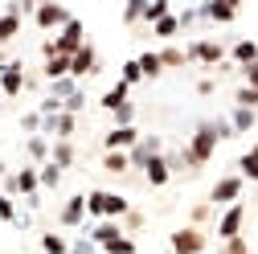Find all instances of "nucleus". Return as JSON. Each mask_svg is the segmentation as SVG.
Returning a JSON list of instances; mask_svg holds the SVG:
<instances>
[{"mask_svg": "<svg viewBox=\"0 0 258 254\" xmlns=\"http://www.w3.org/2000/svg\"><path fill=\"white\" fill-rule=\"evenodd\" d=\"M213 148H217V127H213V123L197 127V136H192V148H188V164H205L209 156H213Z\"/></svg>", "mask_w": 258, "mask_h": 254, "instance_id": "obj_1", "label": "nucleus"}, {"mask_svg": "<svg viewBox=\"0 0 258 254\" xmlns=\"http://www.w3.org/2000/svg\"><path fill=\"white\" fill-rule=\"evenodd\" d=\"M86 209L99 213V217H123L127 213V197H119V193H90Z\"/></svg>", "mask_w": 258, "mask_h": 254, "instance_id": "obj_2", "label": "nucleus"}, {"mask_svg": "<svg viewBox=\"0 0 258 254\" xmlns=\"http://www.w3.org/2000/svg\"><path fill=\"white\" fill-rule=\"evenodd\" d=\"M238 197H242V176H225V180H217L213 193H209L213 205H238Z\"/></svg>", "mask_w": 258, "mask_h": 254, "instance_id": "obj_3", "label": "nucleus"}, {"mask_svg": "<svg viewBox=\"0 0 258 254\" xmlns=\"http://www.w3.org/2000/svg\"><path fill=\"white\" fill-rule=\"evenodd\" d=\"M172 250H176V254H201V250H205V234L192 230V226H188V230H176V234H172Z\"/></svg>", "mask_w": 258, "mask_h": 254, "instance_id": "obj_4", "label": "nucleus"}, {"mask_svg": "<svg viewBox=\"0 0 258 254\" xmlns=\"http://www.w3.org/2000/svg\"><path fill=\"white\" fill-rule=\"evenodd\" d=\"M242 217H246V209H242V205H230V209H225V217H221V226H217V234H221L225 242H230V238H238Z\"/></svg>", "mask_w": 258, "mask_h": 254, "instance_id": "obj_5", "label": "nucleus"}, {"mask_svg": "<svg viewBox=\"0 0 258 254\" xmlns=\"http://www.w3.org/2000/svg\"><path fill=\"white\" fill-rule=\"evenodd\" d=\"M37 25H41V29H53V25H70V13L61 9V5H41V9H37Z\"/></svg>", "mask_w": 258, "mask_h": 254, "instance_id": "obj_6", "label": "nucleus"}, {"mask_svg": "<svg viewBox=\"0 0 258 254\" xmlns=\"http://www.w3.org/2000/svg\"><path fill=\"white\" fill-rule=\"evenodd\" d=\"M140 136H136V127H115V132L107 136V152H123V148H132Z\"/></svg>", "mask_w": 258, "mask_h": 254, "instance_id": "obj_7", "label": "nucleus"}, {"mask_svg": "<svg viewBox=\"0 0 258 254\" xmlns=\"http://www.w3.org/2000/svg\"><path fill=\"white\" fill-rule=\"evenodd\" d=\"M99 66H94V49L90 45H82L74 57H70V74H94Z\"/></svg>", "mask_w": 258, "mask_h": 254, "instance_id": "obj_8", "label": "nucleus"}, {"mask_svg": "<svg viewBox=\"0 0 258 254\" xmlns=\"http://www.w3.org/2000/svg\"><path fill=\"white\" fill-rule=\"evenodd\" d=\"M17 29H21V9H9L5 17H0V45L13 41V37H17Z\"/></svg>", "mask_w": 258, "mask_h": 254, "instance_id": "obj_9", "label": "nucleus"}, {"mask_svg": "<svg viewBox=\"0 0 258 254\" xmlns=\"http://www.w3.org/2000/svg\"><path fill=\"white\" fill-rule=\"evenodd\" d=\"M0 86H5V94H21L25 78H21V66L13 61V66H5V74H0Z\"/></svg>", "mask_w": 258, "mask_h": 254, "instance_id": "obj_10", "label": "nucleus"}, {"mask_svg": "<svg viewBox=\"0 0 258 254\" xmlns=\"http://www.w3.org/2000/svg\"><path fill=\"white\" fill-rule=\"evenodd\" d=\"M82 213H86V197H70L66 209H61V221H66V226H78Z\"/></svg>", "mask_w": 258, "mask_h": 254, "instance_id": "obj_11", "label": "nucleus"}, {"mask_svg": "<svg viewBox=\"0 0 258 254\" xmlns=\"http://www.w3.org/2000/svg\"><path fill=\"white\" fill-rule=\"evenodd\" d=\"M144 172H148V180H152V184H164V180H168V160L152 156V160L144 164Z\"/></svg>", "mask_w": 258, "mask_h": 254, "instance_id": "obj_12", "label": "nucleus"}, {"mask_svg": "<svg viewBox=\"0 0 258 254\" xmlns=\"http://www.w3.org/2000/svg\"><path fill=\"white\" fill-rule=\"evenodd\" d=\"M9 188H13V193H33V188H37V172H33V168H25L21 176L9 180Z\"/></svg>", "mask_w": 258, "mask_h": 254, "instance_id": "obj_13", "label": "nucleus"}, {"mask_svg": "<svg viewBox=\"0 0 258 254\" xmlns=\"http://www.w3.org/2000/svg\"><path fill=\"white\" fill-rule=\"evenodd\" d=\"M188 53H192V57H201V61H221V45H213V41H197Z\"/></svg>", "mask_w": 258, "mask_h": 254, "instance_id": "obj_14", "label": "nucleus"}, {"mask_svg": "<svg viewBox=\"0 0 258 254\" xmlns=\"http://www.w3.org/2000/svg\"><path fill=\"white\" fill-rule=\"evenodd\" d=\"M123 103H127V86H123V82H119V86H111V90L103 94V107H107V111H119Z\"/></svg>", "mask_w": 258, "mask_h": 254, "instance_id": "obj_15", "label": "nucleus"}, {"mask_svg": "<svg viewBox=\"0 0 258 254\" xmlns=\"http://www.w3.org/2000/svg\"><path fill=\"white\" fill-rule=\"evenodd\" d=\"M234 57L242 61V66H254V61H258V45L254 41H238L234 45Z\"/></svg>", "mask_w": 258, "mask_h": 254, "instance_id": "obj_16", "label": "nucleus"}, {"mask_svg": "<svg viewBox=\"0 0 258 254\" xmlns=\"http://www.w3.org/2000/svg\"><path fill=\"white\" fill-rule=\"evenodd\" d=\"M140 61V74L144 78H156L160 70H164V66H160V53H144V57H136Z\"/></svg>", "mask_w": 258, "mask_h": 254, "instance_id": "obj_17", "label": "nucleus"}, {"mask_svg": "<svg viewBox=\"0 0 258 254\" xmlns=\"http://www.w3.org/2000/svg\"><path fill=\"white\" fill-rule=\"evenodd\" d=\"M115 238H123V230L115 226V221H103V226L94 230V242H99V246H107V242H115Z\"/></svg>", "mask_w": 258, "mask_h": 254, "instance_id": "obj_18", "label": "nucleus"}, {"mask_svg": "<svg viewBox=\"0 0 258 254\" xmlns=\"http://www.w3.org/2000/svg\"><path fill=\"white\" fill-rule=\"evenodd\" d=\"M238 164H242V176H246V180H258V148H254V152H246Z\"/></svg>", "mask_w": 258, "mask_h": 254, "instance_id": "obj_19", "label": "nucleus"}, {"mask_svg": "<svg viewBox=\"0 0 258 254\" xmlns=\"http://www.w3.org/2000/svg\"><path fill=\"white\" fill-rule=\"evenodd\" d=\"M45 74L61 82V78H66V74H70V57H49V66H45Z\"/></svg>", "mask_w": 258, "mask_h": 254, "instance_id": "obj_20", "label": "nucleus"}, {"mask_svg": "<svg viewBox=\"0 0 258 254\" xmlns=\"http://www.w3.org/2000/svg\"><path fill=\"white\" fill-rule=\"evenodd\" d=\"M107 172H127V164H132V156H123V152H107Z\"/></svg>", "mask_w": 258, "mask_h": 254, "instance_id": "obj_21", "label": "nucleus"}, {"mask_svg": "<svg viewBox=\"0 0 258 254\" xmlns=\"http://www.w3.org/2000/svg\"><path fill=\"white\" fill-rule=\"evenodd\" d=\"M234 13H238L234 5H209V9H205L209 21H234Z\"/></svg>", "mask_w": 258, "mask_h": 254, "instance_id": "obj_22", "label": "nucleus"}, {"mask_svg": "<svg viewBox=\"0 0 258 254\" xmlns=\"http://www.w3.org/2000/svg\"><path fill=\"white\" fill-rule=\"evenodd\" d=\"M176 29H180V21L168 13L164 21H156V37H176Z\"/></svg>", "mask_w": 258, "mask_h": 254, "instance_id": "obj_23", "label": "nucleus"}, {"mask_svg": "<svg viewBox=\"0 0 258 254\" xmlns=\"http://www.w3.org/2000/svg\"><path fill=\"white\" fill-rule=\"evenodd\" d=\"M70 160H74V148H70V144H66V140H61V144H57V148H53V164H57V168H66V164H70Z\"/></svg>", "mask_w": 258, "mask_h": 254, "instance_id": "obj_24", "label": "nucleus"}, {"mask_svg": "<svg viewBox=\"0 0 258 254\" xmlns=\"http://www.w3.org/2000/svg\"><path fill=\"white\" fill-rule=\"evenodd\" d=\"M103 250H107V254H136V242H132V238H115V242H107Z\"/></svg>", "mask_w": 258, "mask_h": 254, "instance_id": "obj_25", "label": "nucleus"}, {"mask_svg": "<svg viewBox=\"0 0 258 254\" xmlns=\"http://www.w3.org/2000/svg\"><path fill=\"white\" fill-rule=\"evenodd\" d=\"M41 246H45V254H66V242H61L57 234H45V238H41Z\"/></svg>", "mask_w": 258, "mask_h": 254, "instance_id": "obj_26", "label": "nucleus"}, {"mask_svg": "<svg viewBox=\"0 0 258 254\" xmlns=\"http://www.w3.org/2000/svg\"><path fill=\"white\" fill-rule=\"evenodd\" d=\"M49 127H57V136H61V140H66V136L74 132V115H57V119H53Z\"/></svg>", "mask_w": 258, "mask_h": 254, "instance_id": "obj_27", "label": "nucleus"}, {"mask_svg": "<svg viewBox=\"0 0 258 254\" xmlns=\"http://www.w3.org/2000/svg\"><path fill=\"white\" fill-rule=\"evenodd\" d=\"M37 180H41V184H49V188H53V184H57V180H61V168H57V164H45V168H41V176H37Z\"/></svg>", "mask_w": 258, "mask_h": 254, "instance_id": "obj_28", "label": "nucleus"}, {"mask_svg": "<svg viewBox=\"0 0 258 254\" xmlns=\"http://www.w3.org/2000/svg\"><path fill=\"white\" fill-rule=\"evenodd\" d=\"M144 17H148V21H164V17H168V5H164V0H156V5L144 9Z\"/></svg>", "mask_w": 258, "mask_h": 254, "instance_id": "obj_29", "label": "nucleus"}, {"mask_svg": "<svg viewBox=\"0 0 258 254\" xmlns=\"http://www.w3.org/2000/svg\"><path fill=\"white\" fill-rule=\"evenodd\" d=\"M238 103H242L246 111H254V107H258V90H250V86H242V90H238Z\"/></svg>", "mask_w": 258, "mask_h": 254, "instance_id": "obj_30", "label": "nucleus"}, {"mask_svg": "<svg viewBox=\"0 0 258 254\" xmlns=\"http://www.w3.org/2000/svg\"><path fill=\"white\" fill-rule=\"evenodd\" d=\"M144 74H140V61H127L123 66V86H132V82H140Z\"/></svg>", "mask_w": 258, "mask_h": 254, "instance_id": "obj_31", "label": "nucleus"}, {"mask_svg": "<svg viewBox=\"0 0 258 254\" xmlns=\"http://www.w3.org/2000/svg\"><path fill=\"white\" fill-rule=\"evenodd\" d=\"M250 123H254V111H246V107H238V115H234V127H238V132H246Z\"/></svg>", "mask_w": 258, "mask_h": 254, "instance_id": "obj_32", "label": "nucleus"}, {"mask_svg": "<svg viewBox=\"0 0 258 254\" xmlns=\"http://www.w3.org/2000/svg\"><path fill=\"white\" fill-rule=\"evenodd\" d=\"M180 61H184L180 49H164V53H160V66H180Z\"/></svg>", "mask_w": 258, "mask_h": 254, "instance_id": "obj_33", "label": "nucleus"}, {"mask_svg": "<svg viewBox=\"0 0 258 254\" xmlns=\"http://www.w3.org/2000/svg\"><path fill=\"white\" fill-rule=\"evenodd\" d=\"M132 115H136V111H132V103H123V107L115 111V119H119V127H132Z\"/></svg>", "mask_w": 258, "mask_h": 254, "instance_id": "obj_34", "label": "nucleus"}, {"mask_svg": "<svg viewBox=\"0 0 258 254\" xmlns=\"http://www.w3.org/2000/svg\"><path fill=\"white\" fill-rule=\"evenodd\" d=\"M242 74H246V82H250V90H258V61H254V66H242Z\"/></svg>", "mask_w": 258, "mask_h": 254, "instance_id": "obj_35", "label": "nucleus"}, {"mask_svg": "<svg viewBox=\"0 0 258 254\" xmlns=\"http://www.w3.org/2000/svg\"><path fill=\"white\" fill-rule=\"evenodd\" d=\"M0 217H5V221H13V217H17V209H13V201H9V197H0Z\"/></svg>", "mask_w": 258, "mask_h": 254, "instance_id": "obj_36", "label": "nucleus"}, {"mask_svg": "<svg viewBox=\"0 0 258 254\" xmlns=\"http://www.w3.org/2000/svg\"><path fill=\"white\" fill-rule=\"evenodd\" d=\"M225 254H246V242H242V238H230V246H225Z\"/></svg>", "mask_w": 258, "mask_h": 254, "instance_id": "obj_37", "label": "nucleus"}, {"mask_svg": "<svg viewBox=\"0 0 258 254\" xmlns=\"http://www.w3.org/2000/svg\"><path fill=\"white\" fill-rule=\"evenodd\" d=\"M29 152H33L37 160H41V156H45V140H29Z\"/></svg>", "mask_w": 258, "mask_h": 254, "instance_id": "obj_38", "label": "nucleus"}, {"mask_svg": "<svg viewBox=\"0 0 258 254\" xmlns=\"http://www.w3.org/2000/svg\"><path fill=\"white\" fill-rule=\"evenodd\" d=\"M70 254H94V242H78V246H74Z\"/></svg>", "mask_w": 258, "mask_h": 254, "instance_id": "obj_39", "label": "nucleus"}]
</instances>
